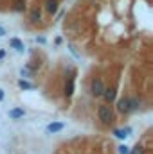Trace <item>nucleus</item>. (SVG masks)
Returning <instances> with one entry per match:
<instances>
[{
  "instance_id": "nucleus-1",
  "label": "nucleus",
  "mask_w": 153,
  "mask_h": 154,
  "mask_svg": "<svg viewBox=\"0 0 153 154\" xmlns=\"http://www.w3.org/2000/svg\"><path fill=\"white\" fill-rule=\"evenodd\" d=\"M97 118H99V122L103 124V125H110V124H114L115 120V111L114 108H112V104H99L97 106Z\"/></svg>"
},
{
  "instance_id": "nucleus-2",
  "label": "nucleus",
  "mask_w": 153,
  "mask_h": 154,
  "mask_svg": "<svg viewBox=\"0 0 153 154\" xmlns=\"http://www.w3.org/2000/svg\"><path fill=\"white\" fill-rule=\"evenodd\" d=\"M65 77H67V81H65L63 95L69 99V97H72V95H74V91H76V77H77V72L74 70V68H67Z\"/></svg>"
},
{
  "instance_id": "nucleus-3",
  "label": "nucleus",
  "mask_w": 153,
  "mask_h": 154,
  "mask_svg": "<svg viewBox=\"0 0 153 154\" xmlns=\"http://www.w3.org/2000/svg\"><path fill=\"white\" fill-rule=\"evenodd\" d=\"M105 81H103V77H92L90 79V84H88V93H90V97H94V99H101V95H103V91H105Z\"/></svg>"
},
{
  "instance_id": "nucleus-4",
  "label": "nucleus",
  "mask_w": 153,
  "mask_h": 154,
  "mask_svg": "<svg viewBox=\"0 0 153 154\" xmlns=\"http://www.w3.org/2000/svg\"><path fill=\"white\" fill-rule=\"evenodd\" d=\"M115 111L121 113V115H132V109H130V95H124V97L117 99Z\"/></svg>"
},
{
  "instance_id": "nucleus-5",
  "label": "nucleus",
  "mask_w": 153,
  "mask_h": 154,
  "mask_svg": "<svg viewBox=\"0 0 153 154\" xmlns=\"http://www.w3.org/2000/svg\"><path fill=\"white\" fill-rule=\"evenodd\" d=\"M41 9H43L47 14L54 16V14H58V11H60V0H45Z\"/></svg>"
},
{
  "instance_id": "nucleus-6",
  "label": "nucleus",
  "mask_w": 153,
  "mask_h": 154,
  "mask_svg": "<svg viewBox=\"0 0 153 154\" xmlns=\"http://www.w3.org/2000/svg\"><path fill=\"white\" fill-rule=\"evenodd\" d=\"M115 97H117V90L114 86H105V91L101 95V99H105V104H114Z\"/></svg>"
},
{
  "instance_id": "nucleus-7",
  "label": "nucleus",
  "mask_w": 153,
  "mask_h": 154,
  "mask_svg": "<svg viewBox=\"0 0 153 154\" xmlns=\"http://www.w3.org/2000/svg\"><path fill=\"white\" fill-rule=\"evenodd\" d=\"M43 20V9L40 5H34L31 11H29V22L31 23H40Z\"/></svg>"
},
{
  "instance_id": "nucleus-8",
  "label": "nucleus",
  "mask_w": 153,
  "mask_h": 154,
  "mask_svg": "<svg viewBox=\"0 0 153 154\" xmlns=\"http://www.w3.org/2000/svg\"><path fill=\"white\" fill-rule=\"evenodd\" d=\"M132 133H133V129H132L130 125H126V127H119V129H114V131H112V134H114L117 140H126Z\"/></svg>"
},
{
  "instance_id": "nucleus-9",
  "label": "nucleus",
  "mask_w": 153,
  "mask_h": 154,
  "mask_svg": "<svg viewBox=\"0 0 153 154\" xmlns=\"http://www.w3.org/2000/svg\"><path fill=\"white\" fill-rule=\"evenodd\" d=\"M7 116H9L11 120L18 122V120H22V118L25 116V109H24V108H20V106H15V108H11V109L7 111Z\"/></svg>"
},
{
  "instance_id": "nucleus-10",
  "label": "nucleus",
  "mask_w": 153,
  "mask_h": 154,
  "mask_svg": "<svg viewBox=\"0 0 153 154\" xmlns=\"http://www.w3.org/2000/svg\"><path fill=\"white\" fill-rule=\"evenodd\" d=\"M65 122H50V124H47V127H45V133L47 134H56V133H60V131H63L65 129Z\"/></svg>"
},
{
  "instance_id": "nucleus-11",
  "label": "nucleus",
  "mask_w": 153,
  "mask_h": 154,
  "mask_svg": "<svg viewBox=\"0 0 153 154\" xmlns=\"http://www.w3.org/2000/svg\"><path fill=\"white\" fill-rule=\"evenodd\" d=\"M141 108H142V100L137 95H130V109H132V113L141 111Z\"/></svg>"
},
{
  "instance_id": "nucleus-12",
  "label": "nucleus",
  "mask_w": 153,
  "mask_h": 154,
  "mask_svg": "<svg viewBox=\"0 0 153 154\" xmlns=\"http://www.w3.org/2000/svg\"><path fill=\"white\" fill-rule=\"evenodd\" d=\"M25 9H27L25 0H15L13 5H11V11L13 13H25Z\"/></svg>"
},
{
  "instance_id": "nucleus-13",
  "label": "nucleus",
  "mask_w": 153,
  "mask_h": 154,
  "mask_svg": "<svg viewBox=\"0 0 153 154\" xmlns=\"http://www.w3.org/2000/svg\"><path fill=\"white\" fill-rule=\"evenodd\" d=\"M9 47H11V48H15V50H16V52H20V54L25 50V45H24L18 38H11V39H9Z\"/></svg>"
},
{
  "instance_id": "nucleus-14",
  "label": "nucleus",
  "mask_w": 153,
  "mask_h": 154,
  "mask_svg": "<svg viewBox=\"0 0 153 154\" xmlns=\"http://www.w3.org/2000/svg\"><path fill=\"white\" fill-rule=\"evenodd\" d=\"M16 84H18V88H20V90H34V88H36V86H34L33 82H29L27 79H18V82H16Z\"/></svg>"
},
{
  "instance_id": "nucleus-15",
  "label": "nucleus",
  "mask_w": 153,
  "mask_h": 154,
  "mask_svg": "<svg viewBox=\"0 0 153 154\" xmlns=\"http://www.w3.org/2000/svg\"><path fill=\"white\" fill-rule=\"evenodd\" d=\"M144 152H146V149H144L142 143H137V145H133L130 149V154H144Z\"/></svg>"
},
{
  "instance_id": "nucleus-16",
  "label": "nucleus",
  "mask_w": 153,
  "mask_h": 154,
  "mask_svg": "<svg viewBox=\"0 0 153 154\" xmlns=\"http://www.w3.org/2000/svg\"><path fill=\"white\" fill-rule=\"evenodd\" d=\"M117 151H119V154H130V147H128L126 143H121V145L117 147Z\"/></svg>"
},
{
  "instance_id": "nucleus-17",
  "label": "nucleus",
  "mask_w": 153,
  "mask_h": 154,
  "mask_svg": "<svg viewBox=\"0 0 153 154\" xmlns=\"http://www.w3.org/2000/svg\"><path fill=\"white\" fill-rule=\"evenodd\" d=\"M20 75H22V79H29V77H33V72L27 70V68H22L20 70Z\"/></svg>"
},
{
  "instance_id": "nucleus-18",
  "label": "nucleus",
  "mask_w": 153,
  "mask_h": 154,
  "mask_svg": "<svg viewBox=\"0 0 153 154\" xmlns=\"http://www.w3.org/2000/svg\"><path fill=\"white\" fill-rule=\"evenodd\" d=\"M69 48H70L72 56H76V57H79V54H77V50H76V47H74V45H69Z\"/></svg>"
},
{
  "instance_id": "nucleus-19",
  "label": "nucleus",
  "mask_w": 153,
  "mask_h": 154,
  "mask_svg": "<svg viewBox=\"0 0 153 154\" xmlns=\"http://www.w3.org/2000/svg\"><path fill=\"white\" fill-rule=\"evenodd\" d=\"M45 41H47V39L43 38V36H36V43H40V45H43Z\"/></svg>"
},
{
  "instance_id": "nucleus-20",
  "label": "nucleus",
  "mask_w": 153,
  "mask_h": 154,
  "mask_svg": "<svg viewBox=\"0 0 153 154\" xmlns=\"http://www.w3.org/2000/svg\"><path fill=\"white\" fill-rule=\"evenodd\" d=\"M5 34H7V32H5V29L0 25V38H2V36H5Z\"/></svg>"
},
{
  "instance_id": "nucleus-21",
  "label": "nucleus",
  "mask_w": 153,
  "mask_h": 154,
  "mask_svg": "<svg viewBox=\"0 0 153 154\" xmlns=\"http://www.w3.org/2000/svg\"><path fill=\"white\" fill-rule=\"evenodd\" d=\"M5 57V50H0V59H4Z\"/></svg>"
},
{
  "instance_id": "nucleus-22",
  "label": "nucleus",
  "mask_w": 153,
  "mask_h": 154,
  "mask_svg": "<svg viewBox=\"0 0 153 154\" xmlns=\"http://www.w3.org/2000/svg\"><path fill=\"white\" fill-rule=\"evenodd\" d=\"M4 100V90H0V102Z\"/></svg>"
}]
</instances>
